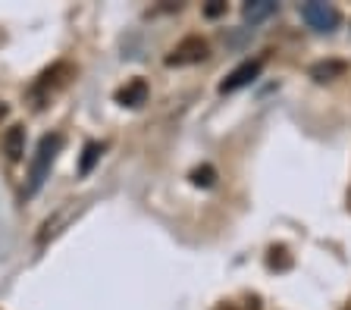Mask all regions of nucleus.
<instances>
[{"label": "nucleus", "instance_id": "obj_7", "mask_svg": "<svg viewBox=\"0 0 351 310\" xmlns=\"http://www.w3.org/2000/svg\"><path fill=\"white\" fill-rule=\"evenodd\" d=\"M22 144H25V129L22 126H13L7 132V138H3V148H7V157L10 160H19L25 151H22Z\"/></svg>", "mask_w": 351, "mask_h": 310}, {"label": "nucleus", "instance_id": "obj_3", "mask_svg": "<svg viewBox=\"0 0 351 310\" xmlns=\"http://www.w3.org/2000/svg\"><path fill=\"white\" fill-rule=\"evenodd\" d=\"M204 57H207V41L204 38H185L182 44L167 57V66H191V63H201Z\"/></svg>", "mask_w": 351, "mask_h": 310}, {"label": "nucleus", "instance_id": "obj_2", "mask_svg": "<svg viewBox=\"0 0 351 310\" xmlns=\"http://www.w3.org/2000/svg\"><path fill=\"white\" fill-rule=\"evenodd\" d=\"M301 19L314 31H336L339 29V10L329 7V3H320V0H311V3H301Z\"/></svg>", "mask_w": 351, "mask_h": 310}, {"label": "nucleus", "instance_id": "obj_4", "mask_svg": "<svg viewBox=\"0 0 351 310\" xmlns=\"http://www.w3.org/2000/svg\"><path fill=\"white\" fill-rule=\"evenodd\" d=\"M261 69H263V60H248V63H241L239 69H232V73L226 75V81L219 85V91L226 94V91H239V88H245L251 79H257L261 75Z\"/></svg>", "mask_w": 351, "mask_h": 310}, {"label": "nucleus", "instance_id": "obj_9", "mask_svg": "<svg viewBox=\"0 0 351 310\" xmlns=\"http://www.w3.org/2000/svg\"><path fill=\"white\" fill-rule=\"evenodd\" d=\"M66 73H69V66H53V69H47V73H44L41 75V81H38V94H44V91H47V88H53V85H60V79H57V75H66Z\"/></svg>", "mask_w": 351, "mask_h": 310}, {"label": "nucleus", "instance_id": "obj_1", "mask_svg": "<svg viewBox=\"0 0 351 310\" xmlns=\"http://www.w3.org/2000/svg\"><path fill=\"white\" fill-rule=\"evenodd\" d=\"M60 148H63V138H60V135H44V138L38 141L35 160H32V170H29V185H25V194H35L38 188H41L44 176H47V170L53 166Z\"/></svg>", "mask_w": 351, "mask_h": 310}, {"label": "nucleus", "instance_id": "obj_10", "mask_svg": "<svg viewBox=\"0 0 351 310\" xmlns=\"http://www.w3.org/2000/svg\"><path fill=\"white\" fill-rule=\"evenodd\" d=\"M101 144H85V157H82V166H79V170L82 172H91V166H95V160H97V157H101Z\"/></svg>", "mask_w": 351, "mask_h": 310}, {"label": "nucleus", "instance_id": "obj_8", "mask_svg": "<svg viewBox=\"0 0 351 310\" xmlns=\"http://www.w3.org/2000/svg\"><path fill=\"white\" fill-rule=\"evenodd\" d=\"M342 73H345V63H317V66L311 69V75H314L317 81H329Z\"/></svg>", "mask_w": 351, "mask_h": 310}, {"label": "nucleus", "instance_id": "obj_5", "mask_svg": "<svg viewBox=\"0 0 351 310\" xmlns=\"http://www.w3.org/2000/svg\"><path fill=\"white\" fill-rule=\"evenodd\" d=\"M145 97H147V85L141 79L129 81L125 88L117 91V101L123 103V107H141V103H145Z\"/></svg>", "mask_w": 351, "mask_h": 310}, {"label": "nucleus", "instance_id": "obj_6", "mask_svg": "<svg viewBox=\"0 0 351 310\" xmlns=\"http://www.w3.org/2000/svg\"><path fill=\"white\" fill-rule=\"evenodd\" d=\"M276 13V3L273 0H251V3H245V10H241V16H245V23H263L267 16Z\"/></svg>", "mask_w": 351, "mask_h": 310}, {"label": "nucleus", "instance_id": "obj_11", "mask_svg": "<svg viewBox=\"0 0 351 310\" xmlns=\"http://www.w3.org/2000/svg\"><path fill=\"white\" fill-rule=\"evenodd\" d=\"M213 176H217V172H213L210 166H201V170L191 172V182H195V185H204V188H207V185H213Z\"/></svg>", "mask_w": 351, "mask_h": 310}, {"label": "nucleus", "instance_id": "obj_13", "mask_svg": "<svg viewBox=\"0 0 351 310\" xmlns=\"http://www.w3.org/2000/svg\"><path fill=\"white\" fill-rule=\"evenodd\" d=\"M217 310H235V307H232V304H223V307H217Z\"/></svg>", "mask_w": 351, "mask_h": 310}, {"label": "nucleus", "instance_id": "obj_12", "mask_svg": "<svg viewBox=\"0 0 351 310\" xmlns=\"http://www.w3.org/2000/svg\"><path fill=\"white\" fill-rule=\"evenodd\" d=\"M226 10V3H219V0H210V7H207V16H219Z\"/></svg>", "mask_w": 351, "mask_h": 310}]
</instances>
